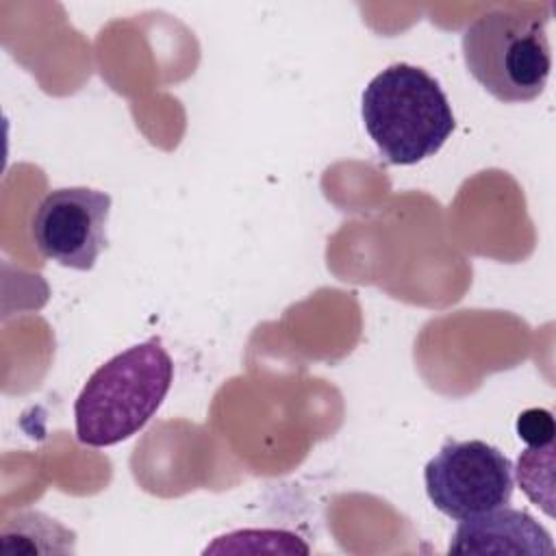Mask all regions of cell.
I'll return each instance as SVG.
<instances>
[{"instance_id":"cell-2","label":"cell","mask_w":556,"mask_h":556,"mask_svg":"<svg viewBox=\"0 0 556 556\" xmlns=\"http://www.w3.org/2000/svg\"><path fill=\"white\" fill-rule=\"evenodd\" d=\"M361 115L369 139L391 165L434 156L456 124L439 80L410 63H393L367 83Z\"/></svg>"},{"instance_id":"cell-4","label":"cell","mask_w":556,"mask_h":556,"mask_svg":"<svg viewBox=\"0 0 556 556\" xmlns=\"http://www.w3.org/2000/svg\"><path fill=\"white\" fill-rule=\"evenodd\" d=\"M428 500L452 519H467L510 504L515 476L510 458L471 439H447L424 469Z\"/></svg>"},{"instance_id":"cell-6","label":"cell","mask_w":556,"mask_h":556,"mask_svg":"<svg viewBox=\"0 0 556 556\" xmlns=\"http://www.w3.org/2000/svg\"><path fill=\"white\" fill-rule=\"evenodd\" d=\"M450 554H554L549 532L526 510L500 506L460 519Z\"/></svg>"},{"instance_id":"cell-5","label":"cell","mask_w":556,"mask_h":556,"mask_svg":"<svg viewBox=\"0 0 556 556\" xmlns=\"http://www.w3.org/2000/svg\"><path fill=\"white\" fill-rule=\"evenodd\" d=\"M111 195L89 187L48 191L33 211L30 237L41 256L89 271L106 245Z\"/></svg>"},{"instance_id":"cell-7","label":"cell","mask_w":556,"mask_h":556,"mask_svg":"<svg viewBox=\"0 0 556 556\" xmlns=\"http://www.w3.org/2000/svg\"><path fill=\"white\" fill-rule=\"evenodd\" d=\"M517 434L528 447H543L554 443V419L545 408H528L517 419Z\"/></svg>"},{"instance_id":"cell-1","label":"cell","mask_w":556,"mask_h":556,"mask_svg":"<svg viewBox=\"0 0 556 556\" xmlns=\"http://www.w3.org/2000/svg\"><path fill=\"white\" fill-rule=\"evenodd\" d=\"M174 382V363L159 337L102 363L74 402L76 439L111 447L137 434L161 408Z\"/></svg>"},{"instance_id":"cell-3","label":"cell","mask_w":556,"mask_h":556,"mask_svg":"<svg viewBox=\"0 0 556 556\" xmlns=\"http://www.w3.org/2000/svg\"><path fill=\"white\" fill-rule=\"evenodd\" d=\"M460 48L469 74L500 102H530L547 85L552 52L545 20L491 9L465 28Z\"/></svg>"}]
</instances>
